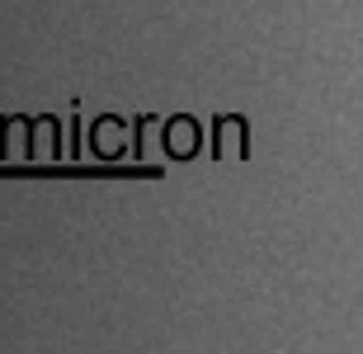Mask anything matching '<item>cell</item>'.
<instances>
[]
</instances>
